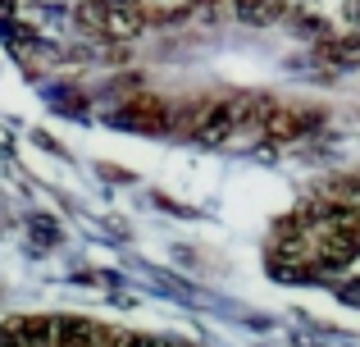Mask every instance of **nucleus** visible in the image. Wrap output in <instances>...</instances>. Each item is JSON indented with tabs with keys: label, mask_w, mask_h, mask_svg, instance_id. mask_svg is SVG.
Here are the masks:
<instances>
[{
	"label": "nucleus",
	"mask_w": 360,
	"mask_h": 347,
	"mask_svg": "<svg viewBox=\"0 0 360 347\" xmlns=\"http://www.w3.org/2000/svg\"><path fill=\"white\" fill-rule=\"evenodd\" d=\"M119 119H123V124H132L137 133L160 137V133H169V124H174V110H169L165 96H155V92H141V96H132L128 106L119 110Z\"/></svg>",
	"instance_id": "obj_1"
},
{
	"label": "nucleus",
	"mask_w": 360,
	"mask_h": 347,
	"mask_svg": "<svg viewBox=\"0 0 360 347\" xmlns=\"http://www.w3.org/2000/svg\"><path fill=\"white\" fill-rule=\"evenodd\" d=\"M319 124H324V110H288V106H274L269 119L260 124V133L274 137V142H297V137L315 133Z\"/></svg>",
	"instance_id": "obj_2"
},
{
	"label": "nucleus",
	"mask_w": 360,
	"mask_h": 347,
	"mask_svg": "<svg viewBox=\"0 0 360 347\" xmlns=\"http://www.w3.org/2000/svg\"><path fill=\"white\" fill-rule=\"evenodd\" d=\"M278 0H238V18L242 23H251V27H269V23H278Z\"/></svg>",
	"instance_id": "obj_3"
},
{
	"label": "nucleus",
	"mask_w": 360,
	"mask_h": 347,
	"mask_svg": "<svg viewBox=\"0 0 360 347\" xmlns=\"http://www.w3.org/2000/svg\"><path fill=\"white\" fill-rule=\"evenodd\" d=\"M315 55H319V60H328V64H360L352 46H342V42H328V37L319 42V51H315Z\"/></svg>",
	"instance_id": "obj_4"
},
{
	"label": "nucleus",
	"mask_w": 360,
	"mask_h": 347,
	"mask_svg": "<svg viewBox=\"0 0 360 347\" xmlns=\"http://www.w3.org/2000/svg\"><path fill=\"white\" fill-rule=\"evenodd\" d=\"M338 187H342V192L352 196V201H360V178H342V183H338Z\"/></svg>",
	"instance_id": "obj_5"
}]
</instances>
